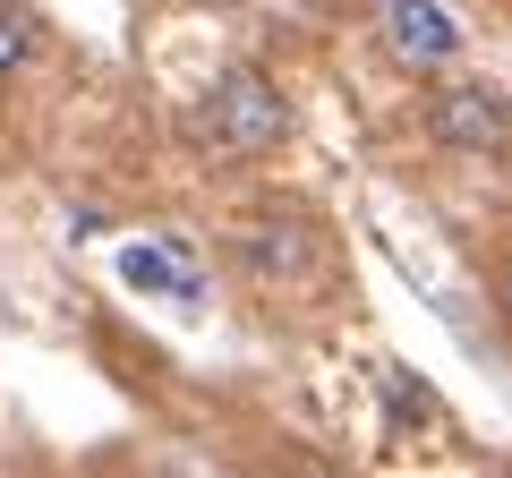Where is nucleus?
<instances>
[{
    "instance_id": "obj_2",
    "label": "nucleus",
    "mask_w": 512,
    "mask_h": 478,
    "mask_svg": "<svg viewBox=\"0 0 512 478\" xmlns=\"http://www.w3.org/2000/svg\"><path fill=\"white\" fill-rule=\"evenodd\" d=\"M419 129L436 137L444 154H470V163H504L512 154V94L495 86V77H427L419 94Z\"/></svg>"
},
{
    "instance_id": "obj_7",
    "label": "nucleus",
    "mask_w": 512,
    "mask_h": 478,
    "mask_svg": "<svg viewBox=\"0 0 512 478\" xmlns=\"http://www.w3.org/2000/svg\"><path fill=\"white\" fill-rule=\"evenodd\" d=\"M274 478H333L325 461H291V470H274Z\"/></svg>"
},
{
    "instance_id": "obj_1",
    "label": "nucleus",
    "mask_w": 512,
    "mask_h": 478,
    "mask_svg": "<svg viewBox=\"0 0 512 478\" xmlns=\"http://www.w3.org/2000/svg\"><path fill=\"white\" fill-rule=\"evenodd\" d=\"M188 137H197V154H214V163H265V154H282V137H291V94L256 69V60H231V69L188 103Z\"/></svg>"
},
{
    "instance_id": "obj_6",
    "label": "nucleus",
    "mask_w": 512,
    "mask_h": 478,
    "mask_svg": "<svg viewBox=\"0 0 512 478\" xmlns=\"http://www.w3.org/2000/svg\"><path fill=\"white\" fill-rule=\"evenodd\" d=\"M35 43H43V18L26 9V0H0V86L35 60Z\"/></svg>"
},
{
    "instance_id": "obj_3",
    "label": "nucleus",
    "mask_w": 512,
    "mask_h": 478,
    "mask_svg": "<svg viewBox=\"0 0 512 478\" xmlns=\"http://www.w3.org/2000/svg\"><path fill=\"white\" fill-rule=\"evenodd\" d=\"M384 52L402 60V69L444 77V69L461 60V26L444 18L436 0H384Z\"/></svg>"
},
{
    "instance_id": "obj_4",
    "label": "nucleus",
    "mask_w": 512,
    "mask_h": 478,
    "mask_svg": "<svg viewBox=\"0 0 512 478\" xmlns=\"http://www.w3.org/2000/svg\"><path fill=\"white\" fill-rule=\"evenodd\" d=\"M239 265H248L256 282H299L316 265V239H308V222H248L239 231Z\"/></svg>"
},
{
    "instance_id": "obj_5",
    "label": "nucleus",
    "mask_w": 512,
    "mask_h": 478,
    "mask_svg": "<svg viewBox=\"0 0 512 478\" xmlns=\"http://www.w3.org/2000/svg\"><path fill=\"white\" fill-rule=\"evenodd\" d=\"M120 274L137 282V291H171V299H197V274L188 265H171V248H128Z\"/></svg>"
},
{
    "instance_id": "obj_8",
    "label": "nucleus",
    "mask_w": 512,
    "mask_h": 478,
    "mask_svg": "<svg viewBox=\"0 0 512 478\" xmlns=\"http://www.w3.org/2000/svg\"><path fill=\"white\" fill-rule=\"evenodd\" d=\"M495 299H504V316H512V257H504V274H495Z\"/></svg>"
}]
</instances>
